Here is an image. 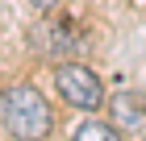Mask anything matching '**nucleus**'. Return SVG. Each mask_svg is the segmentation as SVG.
<instances>
[{"instance_id": "nucleus-1", "label": "nucleus", "mask_w": 146, "mask_h": 141, "mask_svg": "<svg viewBox=\"0 0 146 141\" xmlns=\"http://www.w3.org/2000/svg\"><path fill=\"white\" fill-rule=\"evenodd\" d=\"M0 120L17 141H42L50 133V125H54L46 96L29 83H17V87L0 91Z\"/></svg>"}, {"instance_id": "nucleus-2", "label": "nucleus", "mask_w": 146, "mask_h": 141, "mask_svg": "<svg viewBox=\"0 0 146 141\" xmlns=\"http://www.w3.org/2000/svg\"><path fill=\"white\" fill-rule=\"evenodd\" d=\"M54 87H58V96L67 100L71 108H84V112L100 108V100H104L100 79L92 75L88 66H79V62H63L58 66L54 71Z\"/></svg>"}, {"instance_id": "nucleus-3", "label": "nucleus", "mask_w": 146, "mask_h": 141, "mask_svg": "<svg viewBox=\"0 0 146 141\" xmlns=\"http://www.w3.org/2000/svg\"><path fill=\"white\" fill-rule=\"evenodd\" d=\"M113 108V120H117V129L129 133V137H146V100L129 96V91H117L109 100Z\"/></svg>"}, {"instance_id": "nucleus-4", "label": "nucleus", "mask_w": 146, "mask_h": 141, "mask_svg": "<svg viewBox=\"0 0 146 141\" xmlns=\"http://www.w3.org/2000/svg\"><path fill=\"white\" fill-rule=\"evenodd\" d=\"M71 141H121V133H117V125H100V120H88V125H79L75 137Z\"/></svg>"}, {"instance_id": "nucleus-5", "label": "nucleus", "mask_w": 146, "mask_h": 141, "mask_svg": "<svg viewBox=\"0 0 146 141\" xmlns=\"http://www.w3.org/2000/svg\"><path fill=\"white\" fill-rule=\"evenodd\" d=\"M25 4H34V9H42V12H50V9H54V4H58V0H25Z\"/></svg>"}, {"instance_id": "nucleus-6", "label": "nucleus", "mask_w": 146, "mask_h": 141, "mask_svg": "<svg viewBox=\"0 0 146 141\" xmlns=\"http://www.w3.org/2000/svg\"><path fill=\"white\" fill-rule=\"evenodd\" d=\"M142 141H146V137H142Z\"/></svg>"}]
</instances>
